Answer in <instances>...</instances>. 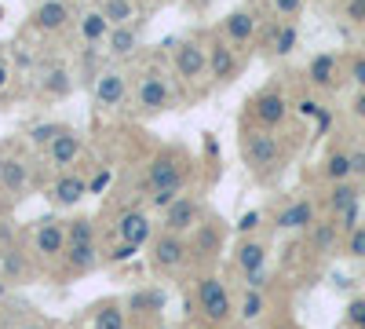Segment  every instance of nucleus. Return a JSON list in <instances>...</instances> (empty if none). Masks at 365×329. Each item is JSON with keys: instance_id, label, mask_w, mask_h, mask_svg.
I'll return each instance as SVG.
<instances>
[{"instance_id": "10", "label": "nucleus", "mask_w": 365, "mask_h": 329, "mask_svg": "<svg viewBox=\"0 0 365 329\" xmlns=\"http://www.w3.org/2000/svg\"><path fill=\"white\" fill-rule=\"evenodd\" d=\"M241 74V48H234L220 29L208 37V81L212 88H227Z\"/></svg>"}, {"instance_id": "24", "label": "nucleus", "mask_w": 365, "mask_h": 329, "mask_svg": "<svg viewBox=\"0 0 365 329\" xmlns=\"http://www.w3.org/2000/svg\"><path fill=\"white\" fill-rule=\"evenodd\" d=\"M48 198H51V205L55 208H73V205H81L84 198H88V176L84 172H58L55 179H51V187H48Z\"/></svg>"}, {"instance_id": "32", "label": "nucleus", "mask_w": 365, "mask_h": 329, "mask_svg": "<svg viewBox=\"0 0 365 329\" xmlns=\"http://www.w3.org/2000/svg\"><path fill=\"white\" fill-rule=\"evenodd\" d=\"M110 29L113 26H110V19L99 8H88V11L77 15V37H81V44H106Z\"/></svg>"}, {"instance_id": "51", "label": "nucleus", "mask_w": 365, "mask_h": 329, "mask_svg": "<svg viewBox=\"0 0 365 329\" xmlns=\"http://www.w3.org/2000/svg\"><path fill=\"white\" fill-rule=\"evenodd\" d=\"M187 329H220V325H212V322H205L201 315H194V322L187 318Z\"/></svg>"}, {"instance_id": "33", "label": "nucleus", "mask_w": 365, "mask_h": 329, "mask_svg": "<svg viewBox=\"0 0 365 329\" xmlns=\"http://www.w3.org/2000/svg\"><path fill=\"white\" fill-rule=\"evenodd\" d=\"M322 179L325 183H344L354 179V165H351V146H332L322 161Z\"/></svg>"}, {"instance_id": "6", "label": "nucleus", "mask_w": 365, "mask_h": 329, "mask_svg": "<svg viewBox=\"0 0 365 329\" xmlns=\"http://www.w3.org/2000/svg\"><path fill=\"white\" fill-rule=\"evenodd\" d=\"M172 74L187 88L208 81V37H187L172 48ZM212 84V81H208Z\"/></svg>"}, {"instance_id": "3", "label": "nucleus", "mask_w": 365, "mask_h": 329, "mask_svg": "<svg viewBox=\"0 0 365 329\" xmlns=\"http://www.w3.org/2000/svg\"><path fill=\"white\" fill-rule=\"evenodd\" d=\"M132 103H135L139 117H158V113L175 106V84H172V77L161 63L139 66L135 84H132Z\"/></svg>"}, {"instance_id": "12", "label": "nucleus", "mask_w": 365, "mask_h": 329, "mask_svg": "<svg viewBox=\"0 0 365 329\" xmlns=\"http://www.w3.org/2000/svg\"><path fill=\"white\" fill-rule=\"evenodd\" d=\"M303 77H307V88H314V92H336L340 81L347 77V59H340L336 51H318L307 59Z\"/></svg>"}, {"instance_id": "30", "label": "nucleus", "mask_w": 365, "mask_h": 329, "mask_svg": "<svg viewBox=\"0 0 365 329\" xmlns=\"http://www.w3.org/2000/svg\"><path fill=\"white\" fill-rule=\"evenodd\" d=\"M267 311H270V296H267V289L241 285V293H237V318L245 322V325H256V322L267 318Z\"/></svg>"}, {"instance_id": "58", "label": "nucleus", "mask_w": 365, "mask_h": 329, "mask_svg": "<svg viewBox=\"0 0 365 329\" xmlns=\"http://www.w3.org/2000/svg\"><path fill=\"white\" fill-rule=\"evenodd\" d=\"M161 4H165V0H161Z\"/></svg>"}, {"instance_id": "20", "label": "nucleus", "mask_w": 365, "mask_h": 329, "mask_svg": "<svg viewBox=\"0 0 365 329\" xmlns=\"http://www.w3.org/2000/svg\"><path fill=\"white\" fill-rule=\"evenodd\" d=\"M220 34L234 44V48H249L259 41V19L252 8H234L223 22H220Z\"/></svg>"}, {"instance_id": "14", "label": "nucleus", "mask_w": 365, "mask_h": 329, "mask_svg": "<svg viewBox=\"0 0 365 329\" xmlns=\"http://www.w3.org/2000/svg\"><path fill=\"white\" fill-rule=\"evenodd\" d=\"M73 8L77 4H70V0H41V4L29 11L26 26L34 29V34H41V37H55V34H63V29L77 19Z\"/></svg>"}, {"instance_id": "25", "label": "nucleus", "mask_w": 365, "mask_h": 329, "mask_svg": "<svg viewBox=\"0 0 365 329\" xmlns=\"http://www.w3.org/2000/svg\"><path fill=\"white\" fill-rule=\"evenodd\" d=\"M318 201L314 198H292L289 205H282L274 213V227L278 231H311L314 220H318Z\"/></svg>"}, {"instance_id": "44", "label": "nucleus", "mask_w": 365, "mask_h": 329, "mask_svg": "<svg viewBox=\"0 0 365 329\" xmlns=\"http://www.w3.org/2000/svg\"><path fill=\"white\" fill-rule=\"evenodd\" d=\"M344 19L351 26H365V0H344Z\"/></svg>"}, {"instance_id": "42", "label": "nucleus", "mask_w": 365, "mask_h": 329, "mask_svg": "<svg viewBox=\"0 0 365 329\" xmlns=\"http://www.w3.org/2000/svg\"><path fill=\"white\" fill-rule=\"evenodd\" d=\"M259 223H263V213H259V208H249V213H241V216H237L234 231H237V238H241V234H256Z\"/></svg>"}, {"instance_id": "15", "label": "nucleus", "mask_w": 365, "mask_h": 329, "mask_svg": "<svg viewBox=\"0 0 365 329\" xmlns=\"http://www.w3.org/2000/svg\"><path fill=\"white\" fill-rule=\"evenodd\" d=\"M267 55L274 59H285L299 48V29L292 19H270L267 26H259V41H256Z\"/></svg>"}, {"instance_id": "5", "label": "nucleus", "mask_w": 365, "mask_h": 329, "mask_svg": "<svg viewBox=\"0 0 365 329\" xmlns=\"http://www.w3.org/2000/svg\"><path fill=\"white\" fill-rule=\"evenodd\" d=\"M292 117V99L285 96V88L278 81L263 84L259 92L245 103V117L241 121H252L259 128H270V132H282Z\"/></svg>"}, {"instance_id": "43", "label": "nucleus", "mask_w": 365, "mask_h": 329, "mask_svg": "<svg viewBox=\"0 0 365 329\" xmlns=\"http://www.w3.org/2000/svg\"><path fill=\"white\" fill-rule=\"evenodd\" d=\"M139 253V246H132V242H117L110 253H106V263H125V260H132Z\"/></svg>"}, {"instance_id": "19", "label": "nucleus", "mask_w": 365, "mask_h": 329, "mask_svg": "<svg viewBox=\"0 0 365 329\" xmlns=\"http://www.w3.org/2000/svg\"><path fill=\"white\" fill-rule=\"evenodd\" d=\"M307 234V249L318 256V260H329V256H336L344 253V231L340 223L332 220V216H318L311 231H303Z\"/></svg>"}, {"instance_id": "41", "label": "nucleus", "mask_w": 365, "mask_h": 329, "mask_svg": "<svg viewBox=\"0 0 365 329\" xmlns=\"http://www.w3.org/2000/svg\"><path fill=\"white\" fill-rule=\"evenodd\" d=\"M347 81H354V88H365V51L347 55Z\"/></svg>"}, {"instance_id": "16", "label": "nucleus", "mask_w": 365, "mask_h": 329, "mask_svg": "<svg viewBox=\"0 0 365 329\" xmlns=\"http://www.w3.org/2000/svg\"><path fill=\"white\" fill-rule=\"evenodd\" d=\"M44 158V165L58 176V172H70L73 165H81V158H84V136L70 125L63 136H58L51 146H48V151L41 154Z\"/></svg>"}, {"instance_id": "47", "label": "nucleus", "mask_w": 365, "mask_h": 329, "mask_svg": "<svg viewBox=\"0 0 365 329\" xmlns=\"http://www.w3.org/2000/svg\"><path fill=\"white\" fill-rule=\"evenodd\" d=\"M201 146H205V158H208L212 165H220V143H216V136H212V132H205Z\"/></svg>"}, {"instance_id": "21", "label": "nucleus", "mask_w": 365, "mask_h": 329, "mask_svg": "<svg viewBox=\"0 0 365 329\" xmlns=\"http://www.w3.org/2000/svg\"><path fill=\"white\" fill-rule=\"evenodd\" d=\"M29 187H34V165H29V158L8 154L4 176H0V194H4L8 201H22Z\"/></svg>"}, {"instance_id": "17", "label": "nucleus", "mask_w": 365, "mask_h": 329, "mask_svg": "<svg viewBox=\"0 0 365 329\" xmlns=\"http://www.w3.org/2000/svg\"><path fill=\"white\" fill-rule=\"evenodd\" d=\"M267 260H270V242L259 234H241L237 246H234V271L241 278H249L256 271H267Z\"/></svg>"}, {"instance_id": "4", "label": "nucleus", "mask_w": 365, "mask_h": 329, "mask_svg": "<svg viewBox=\"0 0 365 329\" xmlns=\"http://www.w3.org/2000/svg\"><path fill=\"white\" fill-rule=\"evenodd\" d=\"M194 315H201L205 322L227 329L237 318V296L230 293V285L216 275V271H201L194 282Z\"/></svg>"}, {"instance_id": "49", "label": "nucleus", "mask_w": 365, "mask_h": 329, "mask_svg": "<svg viewBox=\"0 0 365 329\" xmlns=\"http://www.w3.org/2000/svg\"><path fill=\"white\" fill-rule=\"evenodd\" d=\"M351 113L354 117H365V88H358L354 99H351Z\"/></svg>"}, {"instance_id": "45", "label": "nucleus", "mask_w": 365, "mask_h": 329, "mask_svg": "<svg viewBox=\"0 0 365 329\" xmlns=\"http://www.w3.org/2000/svg\"><path fill=\"white\" fill-rule=\"evenodd\" d=\"M110 183H113V172L110 168H99L96 176H88V194H103Z\"/></svg>"}, {"instance_id": "1", "label": "nucleus", "mask_w": 365, "mask_h": 329, "mask_svg": "<svg viewBox=\"0 0 365 329\" xmlns=\"http://www.w3.org/2000/svg\"><path fill=\"white\" fill-rule=\"evenodd\" d=\"M237 151H241V161L245 168L259 179V183H270L278 179L289 165V143L282 132H270V128H259L252 121H241V132H237Z\"/></svg>"}, {"instance_id": "13", "label": "nucleus", "mask_w": 365, "mask_h": 329, "mask_svg": "<svg viewBox=\"0 0 365 329\" xmlns=\"http://www.w3.org/2000/svg\"><path fill=\"white\" fill-rule=\"evenodd\" d=\"M91 96H96V110L113 113V110H120V106L128 103L132 81H128V74L120 70V66H106V70L96 77V84H91Z\"/></svg>"}, {"instance_id": "7", "label": "nucleus", "mask_w": 365, "mask_h": 329, "mask_svg": "<svg viewBox=\"0 0 365 329\" xmlns=\"http://www.w3.org/2000/svg\"><path fill=\"white\" fill-rule=\"evenodd\" d=\"M227 234H230L227 220L208 213L197 223V231L190 234V263H197L201 271H212V263H216L223 256V249H227Z\"/></svg>"}, {"instance_id": "37", "label": "nucleus", "mask_w": 365, "mask_h": 329, "mask_svg": "<svg viewBox=\"0 0 365 329\" xmlns=\"http://www.w3.org/2000/svg\"><path fill=\"white\" fill-rule=\"evenodd\" d=\"M292 113H299L303 121H318V117L325 113V106L318 103V96H296L292 99Z\"/></svg>"}, {"instance_id": "54", "label": "nucleus", "mask_w": 365, "mask_h": 329, "mask_svg": "<svg viewBox=\"0 0 365 329\" xmlns=\"http://www.w3.org/2000/svg\"><path fill=\"white\" fill-rule=\"evenodd\" d=\"M4 161H8V154H4V151H0V176H4Z\"/></svg>"}, {"instance_id": "55", "label": "nucleus", "mask_w": 365, "mask_h": 329, "mask_svg": "<svg viewBox=\"0 0 365 329\" xmlns=\"http://www.w3.org/2000/svg\"><path fill=\"white\" fill-rule=\"evenodd\" d=\"M70 4H91V0H70Z\"/></svg>"}, {"instance_id": "48", "label": "nucleus", "mask_w": 365, "mask_h": 329, "mask_svg": "<svg viewBox=\"0 0 365 329\" xmlns=\"http://www.w3.org/2000/svg\"><path fill=\"white\" fill-rule=\"evenodd\" d=\"M8 84H11V59L0 51V96L8 92Z\"/></svg>"}, {"instance_id": "38", "label": "nucleus", "mask_w": 365, "mask_h": 329, "mask_svg": "<svg viewBox=\"0 0 365 329\" xmlns=\"http://www.w3.org/2000/svg\"><path fill=\"white\" fill-rule=\"evenodd\" d=\"M344 256H351V260H365V223H358V227L344 238Z\"/></svg>"}, {"instance_id": "27", "label": "nucleus", "mask_w": 365, "mask_h": 329, "mask_svg": "<svg viewBox=\"0 0 365 329\" xmlns=\"http://www.w3.org/2000/svg\"><path fill=\"white\" fill-rule=\"evenodd\" d=\"M70 88H73V74H70L66 63H58V59L55 63H44L37 70V92L44 99H66Z\"/></svg>"}, {"instance_id": "11", "label": "nucleus", "mask_w": 365, "mask_h": 329, "mask_svg": "<svg viewBox=\"0 0 365 329\" xmlns=\"http://www.w3.org/2000/svg\"><path fill=\"white\" fill-rule=\"evenodd\" d=\"M205 216H208L205 198H201V194H182L179 201H172L165 213H161V231H172V234L190 238Z\"/></svg>"}, {"instance_id": "23", "label": "nucleus", "mask_w": 365, "mask_h": 329, "mask_svg": "<svg viewBox=\"0 0 365 329\" xmlns=\"http://www.w3.org/2000/svg\"><path fill=\"white\" fill-rule=\"evenodd\" d=\"M125 308H128V318L132 322H161V311H165V289H158V285H146V289H135V293H128L125 296Z\"/></svg>"}, {"instance_id": "8", "label": "nucleus", "mask_w": 365, "mask_h": 329, "mask_svg": "<svg viewBox=\"0 0 365 329\" xmlns=\"http://www.w3.org/2000/svg\"><path fill=\"white\" fill-rule=\"evenodd\" d=\"M29 242H34V256L51 267V271H58V263H63L66 249H70V238H66V220L58 216H44L34 223V231H29Z\"/></svg>"}, {"instance_id": "18", "label": "nucleus", "mask_w": 365, "mask_h": 329, "mask_svg": "<svg viewBox=\"0 0 365 329\" xmlns=\"http://www.w3.org/2000/svg\"><path fill=\"white\" fill-rule=\"evenodd\" d=\"M103 260H106V256H103V246H99V242L70 246L55 275H58V278H84V275H91V271H96V267H99Z\"/></svg>"}, {"instance_id": "57", "label": "nucleus", "mask_w": 365, "mask_h": 329, "mask_svg": "<svg viewBox=\"0 0 365 329\" xmlns=\"http://www.w3.org/2000/svg\"><path fill=\"white\" fill-rule=\"evenodd\" d=\"M158 329H168V325H161V322H158Z\"/></svg>"}, {"instance_id": "34", "label": "nucleus", "mask_w": 365, "mask_h": 329, "mask_svg": "<svg viewBox=\"0 0 365 329\" xmlns=\"http://www.w3.org/2000/svg\"><path fill=\"white\" fill-rule=\"evenodd\" d=\"M99 11L110 19V26H128L143 19L139 0H99Z\"/></svg>"}, {"instance_id": "53", "label": "nucleus", "mask_w": 365, "mask_h": 329, "mask_svg": "<svg viewBox=\"0 0 365 329\" xmlns=\"http://www.w3.org/2000/svg\"><path fill=\"white\" fill-rule=\"evenodd\" d=\"M8 300V282H4V275H0V304Z\"/></svg>"}, {"instance_id": "9", "label": "nucleus", "mask_w": 365, "mask_h": 329, "mask_svg": "<svg viewBox=\"0 0 365 329\" xmlns=\"http://www.w3.org/2000/svg\"><path fill=\"white\" fill-rule=\"evenodd\" d=\"M190 263V238L172 234V231H158L150 242V267L158 275H179Z\"/></svg>"}, {"instance_id": "36", "label": "nucleus", "mask_w": 365, "mask_h": 329, "mask_svg": "<svg viewBox=\"0 0 365 329\" xmlns=\"http://www.w3.org/2000/svg\"><path fill=\"white\" fill-rule=\"evenodd\" d=\"M66 238H70V246H84V242H99V231H96V220H91V216H73V220H66Z\"/></svg>"}, {"instance_id": "31", "label": "nucleus", "mask_w": 365, "mask_h": 329, "mask_svg": "<svg viewBox=\"0 0 365 329\" xmlns=\"http://www.w3.org/2000/svg\"><path fill=\"white\" fill-rule=\"evenodd\" d=\"M0 275H4L8 285H22L34 267H29V256L19 249V246H0Z\"/></svg>"}, {"instance_id": "40", "label": "nucleus", "mask_w": 365, "mask_h": 329, "mask_svg": "<svg viewBox=\"0 0 365 329\" xmlns=\"http://www.w3.org/2000/svg\"><path fill=\"white\" fill-rule=\"evenodd\" d=\"M267 8L274 11V19H296L303 11V0H267Z\"/></svg>"}, {"instance_id": "35", "label": "nucleus", "mask_w": 365, "mask_h": 329, "mask_svg": "<svg viewBox=\"0 0 365 329\" xmlns=\"http://www.w3.org/2000/svg\"><path fill=\"white\" fill-rule=\"evenodd\" d=\"M66 128H70V125H63V121H34V125L26 128V143L34 146V151H41V154H44L48 146H51L58 136H63Z\"/></svg>"}, {"instance_id": "2", "label": "nucleus", "mask_w": 365, "mask_h": 329, "mask_svg": "<svg viewBox=\"0 0 365 329\" xmlns=\"http://www.w3.org/2000/svg\"><path fill=\"white\" fill-rule=\"evenodd\" d=\"M194 172H197V165H194L187 146L168 143L146 165V194H154V191H182L187 194Z\"/></svg>"}, {"instance_id": "28", "label": "nucleus", "mask_w": 365, "mask_h": 329, "mask_svg": "<svg viewBox=\"0 0 365 329\" xmlns=\"http://www.w3.org/2000/svg\"><path fill=\"white\" fill-rule=\"evenodd\" d=\"M361 201V183L358 179H344V183H329V191H325V198H322V205H325V213L329 216H340V213H347V208H354Z\"/></svg>"}, {"instance_id": "56", "label": "nucleus", "mask_w": 365, "mask_h": 329, "mask_svg": "<svg viewBox=\"0 0 365 329\" xmlns=\"http://www.w3.org/2000/svg\"><path fill=\"white\" fill-rule=\"evenodd\" d=\"M4 15H8V11H4V4H0V22H4Z\"/></svg>"}, {"instance_id": "26", "label": "nucleus", "mask_w": 365, "mask_h": 329, "mask_svg": "<svg viewBox=\"0 0 365 329\" xmlns=\"http://www.w3.org/2000/svg\"><path fill=\"white\" fill-rule=\"evenodd\" d=\"M143 22H128V26H113L110 37H106V59H113V63H125V59H132L139 51V41H143Z\"/></svg>"}, {"instance_id": "50", "label": "nucleus", "mask_w": 365, "mask_h": 329, "mask_svg": "<svg viewBox=\"0 0 365 329\" xmlns=\"http://www.w3.org/2000/svg\"><path fill=\"white\" fill-rule=\"evenodd\" d=\"M8 329H48V322H37V318H26V322H15Z\"/></svg>"}, {"instance_id": "22", "label": "nucleus", "mask_w": 365, "mask_h": 329, "mask_svg": "<svg viewBox=\"0 0 365 329\" xmlns=\"http://www.w3.org/2000/svg\"><path fill=\"white\" fill-rule=\"evenodd\" d=\"M113 234H117V242H132V246H150L154 242V223H150V216H146V208H125V213L117 216V223H113Z\"/></svg>"}, {"instance_id": "29", "label": "nucleus", "mask_w": 365, "mask_h": 329, "mask_svg": "<svg viewBox=\"0 0 365 329\" xmlns=\"http://www.w3.org/2000/svg\"><path fill=\"white\" fill-rule=\"evenodd\" d=\"M128 308L120 296H106L91 308V329H128Z\"/></svg>"}, {"instance_id": "52", "label": "nucleus", "mask_w": 365, "mask_h": 329, "mask_svg": "<svg viewBox=\"0 0 365 329\" xmlns=\"http://www.w3.org/2000/svg\"><path fill=\"white\" fill-rule=\"evenodd\" d=\"M270 329H299V325H292V322H289V318H278V322H274V325H270Z\"/></svg>"}, {"instance_id": "39", "label": "nucleus", "mask_w": 365, "mask_h": 329, "mask_svg": "<svg viewBox=\"0 0 365 329\" xmlns=\"http://www.w3.org/2000/svg\"><path fill=\"white\" fill-rule=\"evenodd\" d=\"M344 322H347V329H365V296H354V300L347 304Z\"/></svg>"}, {"instance_id": "46", "label": "nucleus", "mask_w": 365, "mask_h": 329, "mask_svg": "<svg viewBox=\"0 0 365 329\" xmlns=\"http://www.w3.org/2000/svg\"><path fill=\"white\" fill-rule=\"evenodd\" d=\"M351 165H354V179L365 183V146H351Z\"/></svg>"}]
</instances>
